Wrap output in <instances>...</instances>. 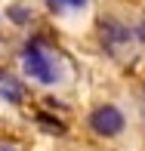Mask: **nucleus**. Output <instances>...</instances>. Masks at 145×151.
<instances>
[{
  "instance_id": "nucleus-3",
  "label": "nucleus",
  "mask_w": 145,
  "mask_h": 151,
  "mask_svg": "<svg viewBox=\"0 0 145 151\" xmlns=\"http://www.w3.org/2000/svg\"><path fill=\"white\" fill-rule=\"evenodd\" d=\"M87 0H50L53 9H80Z\"/></svg>"
},
{
  "instance_id": "nucleus-4",
  "label": "nucleus",
  "mask_w": 145,
  "mask_h": 151,
  "mask_svg": "<svg viewBox=\"0 0 145 151\" xmlns=\"http://www.w3.org/2000/svg\"><path fill=\"white\" fill-rule=\"evenodd\" d=\"M37 123H40V127H46V133H65V127H62L59 120H50L46 114H40V117H37Z\"/></svg>"
},
{
  "instance_id": "nucleus-1",
  "label": "nucleus",
  "mask_w": 145,
  "mask_h": 151,
  "mask_svg": "<svg viewBox=\"0 0 145 151\" xmlns=\"http://www.w3.org/2000/svg\"><path fill=\"white\" fill-rule=\"evenodd\" d=\"M25 71L31 74L34 80H40V83H53L56 80V65H53V59L46 56L40 46H25Z\"/></svg>"
},
{
  "instance_id": "nucleus-2",
  "label": "nucleus",
  "mask_w": 145,
  "mask_h": 151,
  "mask_svg": "<svg viewBox=\"0 0 145 151\" xmlns=\"http://www.w3.org/2000/svg\"><path fill=\"white\" fill-rule=\"evenodd\" d=\"M89 127L99 136H117L123 129V114L117 111L114 105H99L93 114H89Z\"/></svg>"
}]
</instances>
